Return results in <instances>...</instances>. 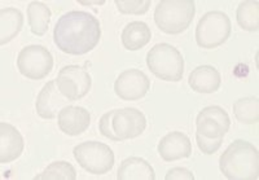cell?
<instances>
[{"label": "cell", "mask_w": 259, "mask_h": 180, "mask_svg": "<svg viewBox=\"0 0 259 180\" xmlns=\"http://www.w3.org/2000/svg\"><path fill=\"white\" fill-rule=\"evenodd\" d=\"M118 180H154L153 167L140 157H130L122 161L118 168Z\"/></svg>", "instance_id": "17"}, {"label": "cell", "mask_w": 259, "mask_h": 180, "mask_svg": "<svg viewBox=\"0 0 259 180\" xmlns=\"http://www.w3.org/2000/svg\"><path fill=\"white\" fill-rule=\"evenodd\" d=\"M52 12L51 9L41 2H31L27 7V20H29L31 33L41 36L47 33L51 22Z\"/></svg>", "instance_id": "20"}, {"label": "cell", "mask_w": 259, "mask_h": 180, "mask_svg": "<svg viewBox=\"0 0 259 180\" xmlns=\"http://www.w3.org/2000/svg\"><path fill=\"white\" fill-rule=\"evenodd\" d=\"M56 83L60 92L69 101H78L90 92L92 78L82 66L68 65L60 70Z\"/></svg>", "instance_id": "9"}, {"label": "cell", "mask_w": 259, "mask_h": 180, "mask_svg": "<svg viewBox=\"0 0 259 180\" xmlns=\"http://www.w3.org/2000/svg\"><path fill=\"white\" fill-rule=\"evenodd\" d=\"M114 3L123 15H144L150 7L149 0H115Z\"/></svg>", "instance_id": "24"}, {"label": "cell", "mask_w": 259, "mask_h": 180, "mask_svg": "<svg viewBox=\"0 0 259 180\" xmlns=\"http://www.w3.org/2000/svg\"><path fill=\"white\" fill-rule=\"evenodd\" d=\"M158 153L166 162L188 158L192 154V143L186 133L174 131L162 138L158 144Z\"/></svg>", "instance_id": "14"}, {"label": "cell", "mask_w": 259, "mask_h": 180, "mask_svg": "<svg viewBox=\"0 0 259 180\" xmlns=\"http://www.w3.org/2000/svg\"><path fill=\"white\" fill-rule=\"evenodd\" d=\"M60 130L69 136H79L87 131L91 124V114L82 107L68 105L57 115Z\"/></svg>", "instance_id": "13"}, {"label": "cell", "mask_w": 259, "mask_h": 180, "mask_svg": "<svg viewBox=\"0 0 259 180\" xmlns=\"http://www.w3.org/2000/svg\"><path fill=\"white\" fill-rule=\"evenodd\" d=\"M100 21L83 11H71L57 20L53 40L60 51L69 55H85L100 41Z\"/></svg>", "instance_id": "1"}, {"label": "cell", "mask_w": 259, "mask_h": 180, "mask_svg": "<svg viewBox=\"0 0 259 180\" xmlns=\"http://www.w3.org/2000/svg\"><path fill=\"white\" fill-rule=\"evenodd\" d=\"M149 88V78L138 69H130L121 73L114 83L115 94L124 101H135L144 98Z\"/></svg>", "instance_id": "11"}, {"label": "cell", "mask_w": 259, "mask_h": 180, "mask_svg": "<svg viewBox=\"0 0 259 180\" xmlns=\"http://www.w3.org/2000/svg\"><path fill=\"white\" fill-rule=\"evenodd\" d=\"M68 99L60 92L56 80H51L39 92L35 109L40 118L53 119L65 107H68Z\"/></svg>", "instance_id": "12"}, {"label": "cell", "mask_w": 259, "mask_h": 180, "mask_svg": "<svg viewBox=\"0 0 259 180\" xmlns=\"http://www.w3.org/2000/svg\"><path fill=\"white\" fill-rule=\"evenodd\" d=\"M166 180H194V175L188 168L184 167H175L171 168L170 171L166 174Z\"/></svg>", "instance_id": "26"}, {"label": "cell", "mask_w": 259, "mask_h": 180, "mask_svg": "<svg viewBox=\"0 0 259 180\" xmlns=\"http://www.w3.org/2000/svg\"><path fill=\"white\" fill-rule=\"evenodd\" d=\"M231 20L224 12L211 11L203 15L196 27V41L203 50H214L231 35Z\"/></svg>", "instance_id": "6"}, {"label": "cell", "mask_w": 259, "mask_h": 180, "mask_svg": "<svg viewBox=\"0 0 259 180\" xmlns=\"http://www.w3.org/2000/svg\"><path fill=\"white\" fill-rule=\"evenodd\" d=\"M74 158L85 171L104 175L114 166V153L109 145L99 142H85L74 148Z\"/></svg>", "instance_id": "7"}, {"label": "cell", "mask_w": 259, "mask_h": 180, "mask_svg": "<svg viewBox=\"0 0 259 180\" xmlns=\"http://www.w3.org/2000/svg\"><path fill=\"white\" fill-rule=\"evenodd\" d=\"M24 26V15L20 9H0V44L4 46L16 38Z\"/></svg>", "instance_id": "18"}, {"label": "cell", "mask_w": 259, "mask_h": 180, "mask_svg": "<svg viewBox=\"0 0 259 180\" xmlns=\"http://www.w3.org/2000/svg\"><path fill=\"white\" fill-rule=\"evenodd\" d=\"M188 83L191 88L198 94H212L221 87V74L214 66L202 65L189 74Z\"/></svg>", "instance_id": "16"}, {"label": "cell", "mask_w": 259, "mask_h": 180, "mask_svg": "<svg viewBox=\"0 0 259 180\" xmlns=\"http://www.w3.org/2000/svg\"><path fill=\"white\" fill-rule=\"evenodd\" d=\"M196 142H197L200 151L205 154H214L221 148L223 139H207L200 133L196 132Z\"/></svg>", "instance_id": "25"}, {"label": "cell", "mask_w": 259, "mask_h": 180, "mask_svg": "<svg viewBox=\"0 0 259 180\" xmlns=\"http://www.w3.org/2000/svg\"><path fill=\"white\" fill-rule=\"evenodd\" d=\"M17 68L29 79H45L53 69V57L43 46H27L18 54Z\"/></svg>", "instance_id": "8"}, {"label": "cell", "mask_w": 259, "mask_h": 180, "mask_svg": "<svg viewBox=\"0 0 259 180\" xmlns=\"http://www.w3.org/2000/svg\"><path fill=\"white\" fill-rule=\"evenodd\" d=\"M147 65L157 78L167 82H179L184 73L182 54L167 43L154 46L147 55Z\"/></svg>", "instance_id": "5"}, {"label": "cell", "mask_w": 259, "mask_h": 180, "mask_svg": "<svg viewBox=\"0 0 259 180\" xmlns=\"http://www.w3.org/2000/svg\"><path fill=\"white\" fill-rule=\"evenodd\" d=\"M219 168L230 180H256L259 177L258 149L245 140H236L219 158Z\"/></svg>", "instance_id": "2"}, {"label": "cell", "mask_w": 259, "mask_h": 180, "mask_svg": "<svg viewBox=\"0 0 259 180\" xmlns=\"http://www.w3.org/2000/svg\"><path fill=\"white\" fill-rule=\"evenodd\" d=\"M236 119L244 124H254L259 121V101L254 96L242 98L233 104Z\"/></svg>", "instance_id": "21"}, {"label": "cell", "mask_w": 259, "mask_h": 180, "mask_svg": "<svg viewBox=\"0 0 259 180\" xmlns=\"http://www.w3.org/2000/svg\"><path fill=\"white\" fill-rule=\"evenodd\" d=\"M236 18L240 27L246 31H258L259 30V4L258 2H242L240 3Z\"/></svg>", "instance_id": "22"}, {"label": "cell", "mask_w": 259, "mask_h": 180, "mask_svg": "<svg viewBox=\"0 0 259 180\" xmlns=\"http://www.w3.org/2000/svg\"><path fill=\"white\" fill-rule=\"evenodd\" d=\"M77 171L71 163L57 161L47 166L45 171L36 175L34 180H75Z\"/></svg>", "instance_id": "23"}, {"label": "cell", "mask_w": 259, "mask_h": 180, "mask_svg": "<svg viewBox=\"0 0 259 180\" xmlns=\"http://www.w3.org/2000/svg\"><path fill=\"white\" fill-rule=\"evenodd\" d=\"M24 138L12 124L0 123V163L13 162L24 152Z\"/></svg>", "instance_id": "15"}, {"label": "cell", "mask_w": 259, "mask_h": 180, "mask_svg": "<svg viewBox=\"0 0 259 180\" xmlns=\"http://www.w3.org/2000/svg\"><path fill=\"white\" fill-rule=\"evenodd\" d=\"M197 133L207 139H223L231 127L230 115L223 108L212 105L201 110L196 119Z\"/></svg>", "instance_id": "10"}, {"label": "cell", "mask_w": 259, "mask_h": 180, "mask_svg": "<svg viewBox=\"0 0 259 180\" xmlns=\"http://www.w3.org/2000/svg\"><path fill=\"white\" fill-rule=\"evenodd\" d=\"M122 44L128 51L142 50L148 44L152 39L150 29L145 22L142 21H134L126 25L122 31Z\"/></svg>", "instance_id": "19"}, {"label": "cell", "mask_w": 259, "mask_h": 180, "mask_svg": "<svg viewBox=\"0 0 259 180\" xmlns=\"http://www.w3.org/2000/svg\"><path fill=\"white\" fill-rule=\"evenodd\" d=\"M147 128V118L135 108H123L108 112L99 122L101 135L113 142L135 139Z\"/></svg>", "instance_id": "3"}, {"label": "cell", "mask_w": 259, "mask_h": 180, "mask_svg": "<svg viewBox=\"0 0 259 180\" xmlns=\"http://www.w3.org/2000/svg\"><path fill=\"white\" fill-rule=\"evenodd\" d=\"M196 15L193 0H162L154 11V22L166 34L186 31Z\"/></svg>", "instance_id": "4"}]
</instances>
